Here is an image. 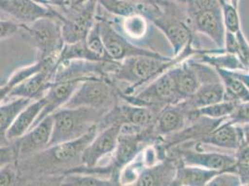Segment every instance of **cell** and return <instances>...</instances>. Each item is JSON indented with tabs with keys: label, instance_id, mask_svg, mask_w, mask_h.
Wrapping results in <instances>:
<instances>
[{
	"label": "cell",
	"instance_id": "cell-1",
	"mask_svg": "<svg viewBox=\"0 0 249 186\" xmlns=\"http://www.w3.org/2000/svg\"><path fill=\"white\" fill-rule=\"evenodd\" d=\"M192 53L191 51H186L174 60L167 57L159 58L146 55L128 57L118 62L114 71V76L120 81L127 83L134 90L158 77L172 66L183 62V58L192 56Z\"/></svg>",
	"mask_w": 249,
	"mask_h": 186
},
{
	"label": "cell",
	"instance_id": "cell-2",
	"mask_svg": "<svg viewBox=\"0 0 249 186\" xmlns=\"http://www.w3.org/2000/svg\"><path fill=\"white\" fill-rule=\"evenodd\" d=\"M105 110L90 107H62L52 114L53 130L50 146L73 141L99 124Z\"/></svg>",
	"mask_w": 249,
	"mask_h": 186
},
{
	"label": "cell",
	"instance_id": "cell-3",
	"mask_svg": "<svg viewBox=\"0 0 249 186\" xmlns=\"http://www.w3.org/2000/svg\"><path fill=\"white\" fill-rule=\"evenodd\" d=\"M185 9L193 29L206 36L217 49L224 50L226 29L220 1L194 0Z\"/></svg>",
	"mask_w": 249,
	"mask_h": 186
},
{
	"label": "cell",
	"instance_id": "cell-4",
	"mask_svg": "<svg viewBox=\"0 0 249 186\" xmlns=\"http://www.w3.org/2000/svg\"><path fill=\"white\" fill-rule=\"evenodd\" d=\"M176 1H170L166 7V12L162 11L153 21L156 27L164 33L170 43L175 57L182 54L192 46L194 38L193 27L189 20L186 9L181 11Z\"/></svg>",
	"mask_w": 249,
	"mask_h": 186
},
{
	"label": "cell",
	"instance_id": "cell-5",
	"mask_svg": "<svg viewBox=\"0 0 249 186\" xmlns=\"http://www.w3.org/2000/svg\"><path fill=\"white\" fill-rule=\"evenodd\" d=\"M98 0H88L82 5H72L62 9V37L66 44L84 41L95 25V12Z\"/></svg>",
	"mask_w": 249,
	"mask_h": 186
},
{
	"label": "cell",
	"instance_id": "cell-6",
	"mask_svg": "<svg viewBox=\"0 0 249 186\" xmlns=\"http://www.w3.org/2000/svg\"><path fill=\"white\" fill-rule=\"evenodd\" d=\"M28 29L36 45L39 60L60 57L64 47L62 21L59 18H43L30 24Z\"/></svg>",
	"mask_w": 249,
	"mask_h": 186
},
{
	"label": "cell",
	"instance_id": "cell-7",
	"mask_svg": "<svg viewBox=\"0 0 249 186\" xmlns=\"http://www.w3.org/2000/svg\"><path fill=\"white\" fill-rule=\"evenodd\" d=\"M113 89L105 79L87 76L63 107H90L106 110V107L113 103Z\"/></svg>",
	"mask_w": 249,
	"mask_h": 186
},
{
	"label": "cell",
	"instance_id": "cell-8",
	"mask_svg": "<svg viewBox=\"0 0 249 186\" xmlns=\"http://www.w3.org/2000/svg\"><path fill=\"white\" fill-rule=\"evenodd\" d=\"M129 104L147 107H166L181 103L169 69L150 83L138 95L125 97Z\"/></svg>",
	"mask_w": 249,
	"mask_h": 186
},
{
	"label": "cell",
	"instance_id": "cell-9",
	"mask_svg": "<svg viewBox=\"0 0 249 186\" xmlns=\"http://www.w3.org/2000/svg\"><path fill=\"white\" fill-rule=\"evenodd\" d=\"M98 23L100 26V33L106 51L114 62H121L128 57L139 55H146L159 58L165 57L159 53L142 49L133 45L123 36L115 31L109 22L102 20L98 21Z\"/></svg>",
	"mask_w": 249,
	"mask_h": 186
},
{
	"label": "cell",
	"instance_id": "cell-10",
	"mask_svg": "<svg viewBox=\"0 0 249 186\" xmlns=\"http://www.w3.org/2000/svg\"><path fill=\"white\" fill-rule=\"evenodd\" d=\"M0 8L4 14L20 23L32 24L43 18H61V13L36 0H0Z\"/></svg>",
	"mask_w": 249,
	"mask_h": 186
},
{
	"label": "cell",
	"instance_id": "cell-11",
	"mask_svg": "<svg viewBox=\"0 0 249 186\" xmlns=\"http://www.w3.org/2000/svg\"><path fill=\"white\" fill-rule=\"evenodd\" d=\"M121 123H114L97 133L81 156V162L85 167L95 168L105 156L114 154L121 133Z\"/></svg>",
	"mask_w": 249,
	"mask_h": 186
},
{
	"label": "cell",
	"instance_id": "cell-12",
	"mask_svg": "<svg viewBox=\"0 0 249 186\" xmlns=\"http://www.w3.org/2000/svg\"><path fill=\"white\" fill-rule=\"evenodd\" d=\"M98 133V125L92 128L88 133L73 141L48 147L43 156L47 158L48 163L54 166L69 165L74 160L80 158L84 150L89 145Z\"/></svg>",
	"mask_w": 249,
	"mask_h": 186
},
{
	"label": "cell",
	"instance_id": "cell-13",
	"mask_svg": "<svg viewBox=\"0 0 249 186\" xmlns=\"http://www.w3.org/2000/svg\"><path fill=\"white\" fill-rule=\"evenodd\" d=\"M86 77L87 76L76 77L52 83L51 87L48 89V91L44 95L46 101L45 106L42 109L41 113L37 116L33 127L41 122L47 116L52 115L53 113L62 108L71 99L75 90L78 88L80 83L82 82Z\"/></svg>",
	"mask_w": 249,
	"mask_h": 186
},
{
	"label": "cell",
	"instance_id": "cell-14",
	"mask_svg": "<svg viewBox=\"0 0 249 186\" xmlns=\"http://www.w3.org/2000/svg\"><path fill=\"white\" fill-rule=\"evenodd\" d=\"M180 162L185 165L197 166L217 171H234L236 158L235 155L230 154L186 149L180 152Z\"/></svg>",
	"mask_w": 249,
	"mask_h": 186
},
{
	"label": "cell",
	"instance_id": "cell-15",
	"mask_svg": "<svg viewBox=\"0 0 249 186\" xmlns=\"http://www.w3.org/2000/svg\"><path fill=\"white\" fill-rule=\"evenodd\" d=\"M56 69L57 66H51L43 69L13 88L6 98H28L32 100L41 98L51 87L52 84L51 80L55 75Z\"/></svg>",
	"mask_w": 249,
	"mask_h": 186
},
{
	"label": "cell",
	"instance_id": "cell-16",
	"mask_svg": "<svg viewBox=\"0 0 249 186\" xmlns=\"http://www.w3.org/2000/svg\"><path fill=\"white\" fill-rule=\"evenodd\" d=\"M199 143L235 152L245 141L241 126L231 124L225 119L211 132L203 137Z\"/></svg>",
	"mask_w": 249,
	"mask_h": 186
},
{
	"label": "cell",
	"instance_id": "cell-17",
	"mask_svg": "<svg viewBox=\"0 0 249 186\" xmlns=\"http://www.w3.org/2000/svg\"><path fill=\"white\" fill-rule=\"evenodd\" d=\"M52 130L53 117L52 115H49L20 138L18 146L19 155L27 156L32 153L48 148L52 139Z\"/></svg>",
	"mask_w": 249,
	"mask_h": 186
},
{
	"label": "cell",
	"instance_id": "cell-18",
	"mask_svg": "<svg viewBox=\"0 0 249 186\" xmlns=\"http://www.w3.org/2000/svg\"><path fill=\"white\" fill-rule=\"evenodd\" d=\"M169 72L173 76L177 92L181 102H184L192 97L201 85L197 74L190 60L187 62L183 61L172 66L169 69Z\"/></svg>",
	"mask_w": 249,
	"mask_h": 186
},
{
	"label": "cell",
	"instance_id": "cell-19",
	"mask_svg": "<svg viewBox=\"0 0 249 186\" xmlns=\"http://www.w3.org/2000/svg\"><path fill=\"white\" fill-rule=\"evenodd\" d=\"M190 122L189 110L183 103L167 105L157 118V130L160 134L169 135L180 131Z\"/></svg>",
	"mask_w": 249,
	"mask_h": 186
},
{
	"label": "cell",
	"instance_id": "cell-20",
	"mask_svg": "<svg viewBox=\"0 0 249 186\" xmlns=\"http://www.w3.org/2000/svg\"><path fill=\"white\" fill-rule=\"evenodd\" d=\"M225 100V89L221 81L203 83L196 93L182 102L189 111L218 104Z\"/></svg>",
	"mask_w": 249,
	"mask_h": 186
},
{
	"label": "cell",
	"instance_id": "cell-21",
	"mask_svg": "<svg viewBox=\"0 0 249 186\" xmlns=\"http://www.w3.org/2000/svg\"><path fill=\"white\" fill-rule=\"evenodd\" d=\"M177 167H178L174 165V163L169 161L149 166L141 171L134 186H172L176 176Z\"/></svg>",
	"mask_w": 249,
	"mask_h": 186
},
{
	"label": "cell",
	"instance_id": "cell-22",
	"mask_svg": "<svg viewBox=\"0 0 249 186\" xmlns=\"http://www.w3.org/2000/svg\"><path fill=\"white\" fill-rule=\"evenodd\" d=\"M141 142L139 133H120L113 156V171H121L135 160L141 150Z\"/></svg>",
	"mask_w": 249,
	"mask_h": 186
},
{
	"label": "cell",
	"instance_id": "cell-23",
	"mask_svg": "<svg viewBox=\"0 0 249 186\" xmlns=\"http://www.w3.org/2000/svg\"><path fill=\"white\" fill-rule=\"evenodd\" d=\"M45 104V98L44 96H42L41 98L36 99V101L29 104L21 114H19V116L12 123L2 138L12 141L20 139L23 135L26 134L31 130L37 116L41 113Z\"/></svg>",
	"mask_w": 249,
	"mask_h": 186
},
{
	"label": "cell",
	"instance_id": "cell-24",
	"mask_svg": "<svg viewBox=\"0 0 249 186\" xmlns=\"http://www.w3.org/2000/svg\"><path fill=\"white\" fill-rule=\"evenodd\" d=\"M221 171L212 170L197 166L180 164L177 167L176 176L172 183L175 186H208L210 181Z\"/></svg>",
	"mask_w": 249,
	"mask_h": 186
},
{
	"label": "cell",
	"instance_id": "cell-25",
	"mask_svg": "<svg viewBox=\"0 0 249 186\" xmlns=\"http://www.w3.org/2000/svg\"><path fill=\"white\" fill-rule=\"evenodd\" d=\"M114 115L123 121L122 124L132 125L139 130L149 127L155 119V114L150 107L133 104L119 106Z\"/></svg>",
	"mask_w": 249,
	"mask_h": 186
},
{
	"label": "cell",
	"instance_id": "cell-26",
	"mask_svg": "<svg viewBox=\"0 0 249 186\" xmlns=\"http://www.w3.org/2000/svg\"><path fill=\"white\" fill-rule=\"evenodd\" d=\"M59 58L60 57H52V58L45 59V60H38V62L31 64V65H28L26 67H23L20 70L16 71L10 77L8 82L1 87V90H0V99H1V101L5 100L7 95L10 93L13 88H15L19 84L23 82L24 80L28 79L34 74L40 72L43 69H45L47 67L58 66Z\"/></svg>",
	"mask_w": 249,
	"mask_h": 186
},
{
	"label": "cell",
	"instance_id": "cell-27",
	"mask_svg": "<svg viewBox=\"0 0 249 186\" xmlns=\"http://www.w3.org/2000/svg\"><path fill=\"white\" fill-rule=\"evenodd\" d=\"M225 89V100L235 104L249 101V89L234 71L227 69H216Z\"/></svg>",
	"mask_w": 249,
	"mask_h": 186
},
{
	"label": "cell",
	"instance_id": "cell-28",
	"mask_svg": "<svg viewBox=\"0 0 249 186\" xmlns=\"http://www.w3.org/2000/svg\"><path fill=\"white\" fill-rule=\"evenodd\" d=\"M197 54L199 62L207 63L215 69L246 70L237 55L226 52L222 49L212 52H200Z\"/></svg>",
	"mask_w": 249,
	"mask_h": 186
},
{
	"label": "cell",
	"instance_id": "cell-29",
	"mask_svg": "<svg viewBox=\"0 0 249 186\" xmlns=\"http://www.w3.org/2000/svg\"><path fill=\"white\" fill-rule=\"evenodd\" d=\"M34 100L28 98H14L0 106V130L1 138L7 132L9 128L16 120L19 114L33 103Z\"/></svg>",
	"mask_w": 249,
	"mask_h": 186
},
{
	"label": "cell",
	"instance_id": "cell-30",
	"mask_svg": "<svg viewBox=\"0 0 249 186\" xmlns=\"http://www.w3.org/2000/svg\"><path fill=\"white\" fill-rule=\"evenodd\" d=\"M72 60L104 62L100 56H98L89 48L86 40L64 45L58 63L66 62V61H72Z\"/></svg>",
	"mask_w": 249,
	"mask_h": 186
},
{
	"label": "cell",
	"instance_id": "cell-31",
	"mask_svg": "<svg viewBox=\"0 0 249 186\" xmlns=\"http://www.w3.org/2000/svg\"><path fill=\"white\" fill-rule=\"evenodd\" d=\"M236 105L237 104L233 102L224 100L218 104L206 106L197 110L189 111V119L190 122L196 120L201 116H205L211 119H225L232 113Z\"/></svg>",
	"mask_w": 249,
	"mask_h": 186
},
{
	"label": "cell",
	"instance_id": "cell-32",
	"mask_svg": "<svg viewBox=\"0 0 249 186\" xmlns=\"http://www.w3.org/2000/svg\"><path fill=\"white\" fill-rule=\"evenodd\" d=\"M234 172L239 176L242 186H249V145L244 143L235 151Z\"/></svg>",
	"mask_w": 249,
	"mask_h": 186
},
{
	"label": "cell",
	"instance_id": "cell-33",
	"mask_svg": "<svg viewBox=\"0 0 249 186\" xmlns=\"http://www.w3.org/2000/svg\"><path fill=\"white\" fill-rule=\"evenodd\" d=\"M86 42L89 48L98 56H100L104 62H114L110 58L108 52L106 51V48L104 46V43L100 33V26L98 22L95 23L93 28L91 29V31L89 32Z\"/></svg>",
	"mask_w": 249,
	"mask_h": 186
},
{
	"label": "cell",
	"instance_id": "cell-34",
	"mask_svg": "<svg viewBox=\"0 0 249 186\" xmlns=\"http://www.w3.org/2000/svg\"><path fill=\"white\" fill-rule=\"evenodd\" d=\"M62 183V186H109L117 185L115 181L104 180L91 175L68 176Z\"/></svg>",
	"mask_w": 249,
	"mask_h": 186
},
{
	"label": "cell",
	"instance_id": "cell-35",
	"mask_svg": "<svg viewBox=\"0 0 249 186\" xmlns=\"http://www.w3.org/2000/svg\"><path fill=\"white\" fill-rule=\"evenodd\" d=\"M222 12L226 32L236 35L242 30L241 19L237 8L233 7L229 2H225L222 4Z\"/></svg>",
	"mask_w": 249,
	"mask_h": 186
},
{
	"label": "cell",
	"instance_id": "cell-36",
	"mask_svg": "<svg viewBox=\"0 0 249 186\" xmlns=\"http://www.w3.org/2000/svg\"><path fill=\"white\" fill-rule=\"evenodd\" d=\"M124 26L127 35L133 37H141L145 34L147 26L145 17L142 15H133L125 17Z\"/></svg>",
	"mask_w": 249,
	"mask_h": 186
},
{
	"label": "cell",
	"instance_id": "cell-37",
	"mask_svg": "<svg viewBox=\"0 0 249 186\" xmlns=\"http://www.w3.org/2000/svg\"><path fill=\"white\" fill-rule=\"evenodd\" d=\"M208 186H242L241 180L234 171H221L215 176Z\"/></svg>",
	"mask_w": 249,
	"mask_h": 186
},
{
	"label": "cell",
	"instance_id": "cell-38",
	"mask_svg": "<svg viewBox=\"0 0 249 186\" xmlns=\"http://www.w3.org/2000/svg\"><path fill=\"white\" fill-rule=\"evenodd\" d=\"M226 119L233 125L249 124V101L237 104L232 113Z\"/></svg>",
	"mask_w": 249,
	"mask_h": 186
},
{
	"label": "cell",
	"instance_id": "cell-39",
	"mask_svg": "<svg viewBox=\"0 0 249 186\" xmlns=\"http://www.w3.org/2000/svg\"><path fill=\"white\" fill-rule=\"evenodd\" d=\"M17 177L16 167L12 163L1 166L0 171V186H11L15 183Z\"/></svg>",
	"mask_w": 249,
	"mask_h": 186
},
{
	"label": "cell",
	"instance_id": "cell-40",
	"mask_svg": "<svg viewBox=\"0 0 249 186\" xmlns=\"http://www.w3.org/2000/svg\"><path fill=\"white\" fill-rule=\"evenodd\" d=\"M20 22L15 20H7V19H1L0 21V37L1 40L7 39L11 37L17 32L19 31L20 28Z\"/></svg>",
	"mask_w": 249,
	"mask_h": 186
},
{
	"label": "cell",
	"instance_id": "cell-41",
	"mask_svg": "<svg viewBox=\"0 0 249 186\" xmlns=\"http://www.w3.org/2000/svg\"><path fill=\"white\" fill-rule=\"evenodd\" d=\"M38 3L46 5L48 7H54L58 9H65L72 6V2L70 0H36Z\"/></svg>",
	"mask_w": 249,
	"mask_h": 186
},
{
	"label": "cell",
	"instance_id": "cell-42",
	"mask_svg": "<svg viewBox=\"0 0 249 186\" xmlns=\"http://www.w3.org/2000/svg\"><path fill=\"white\" fill-rule=\"evenodd\" d=\"M133 3L148 4V5H165L168 0H125Z\"/></svg>",
	"mask_w": 249,
	"mask_h": 186
},
{
	"label": "cell",
	"instance_id": "cell-43",
	"mask_svg": "<svg viewBox=\"0 0 249 186\" xmlns=\"http://www.w3.org/2000/svg\"><path fill=\"white\" fill-rule=\"evenodd\" d=\"M242 131H243V137L244 141L247 145H249V124L243 125L241 126Z\"/></svg>",
	"mask_w": 249,
	"mask_h": 186
},
{
	"label": "cell",
	"instance_id": "cell-44",
	"mask_svg": "<svg viewBox=\"0 0 249 186\" xmlns=\"http://www.w3.org/2000/svg\"><path fill=\"white\" fill-rule=\"evenodd\" d=\"M230 4H231L233 7L239 9V4H240V0H227Z\"/></svg>",
	"mask_w": 249,
	"mask_h": 186
},
{
	"label": "cell",
	"instance_id": "cell-45",
	"mask_svg": "<svg viewBox=\"0 0 249 186\" xmlns=\"http://www.w3.org/2000/svg\"><path fill=\"white\" fill-rule=\"evenodd\" d=\"M174 1H176L178 4H182L183 6H186L189 3L193 2L194 0H174Z\"/></svg>",
	"mask_w": 249,
	"mask_h": 186
},
{
	"label": "cell",
	"instance_id": "cell-46",
	"mask_svg": "<svg viewBox=\"0 0 249 186\" xmlns=\"http://www.w3.org/2000/svg\"><path fill=\"white\" fill-rule=\"evenodd\" d=\"M87 1H88V0H77L76 3L73 4V5H82V4H84V3L87 2Z\"/></svg>",
	"mask_w": 249,
	"mask_h": 186
},
{
	"label": "cell",
	"instance_id": "cell-47",
	"mask_svg": "<svg viewBox=\"0 0 249 186\" xmlns=\"http://www.w3.org/2000/svg\"><path fill=\"white\" fill-rule=\"evenodd\" d=\"M219 1H220V3H221V5H222V4H224V3H225V2H227V0H219Z\"/></svg>",
	"mask_w": 249,
	"mask_h": 186
},
{
	"label": "cell",
	"instance_id": "cell-48",
	"mask_svg": "<svg viewBox=\"0 0 249 186\" xmlns=\"http://www.w3.org/2000/svg\"><path fill=\"white\" fill-rule=\"evenodd\" d=\"M70 1H71V2H72V4H75V3H76V1H77V0H70Z\"/></svg>",
	"mask_w": 249,
	"mask_h": 186
}]
</instances>
